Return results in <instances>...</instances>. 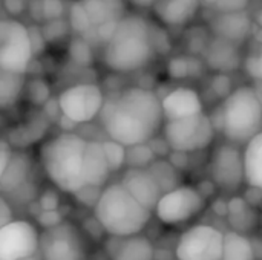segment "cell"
I'll return each mask as SVG.
<instances>
[{
  "mask_svg": "<svg viewBox=\"0 0 262 260\" xmlns=\"http://www.w3.org/2000/svg\"><path fill=\"white\" fill-rule=\"evenodd\" d=\"M41 11L46 20H57L63 14V3L61 0H43Z\"/></svg>",
  "mask_w": 262,
  "mask_h": 260,
  "instance_id": "obj_37",
  "label": "cell"
},
{
  "mask_svg": "<svg viewBox=\"0 0 262 260\" xmlns=\"http://www.w3.org/2000/svg\"><path fill=\"white\" fill-rule=\"evenodd\" d=\"M28 97L32 104L35 106H45L51 98H49V87L45 81L41 80H32L28 87Z\"/></svg>",
  "mask_w": 262,
  "mask_h": 260,
  "instance_id": "obj_32",
  "label": "cell"
},
{
  "mask_svg": "<svg viewBox=\"0 0 262 260\" xmlns=\"http://www.w3.org/2000/svg\"><path fill=\"white\" fill-rule=\"evenodd\" d=\"M121 184L146 208H149L150 211H155L157 204L163 196V192L149 169L127 167V170L123 173Z\"/></svg>",
  "mask_w": 262,
  "mask_h": 260,
  "instance_id": "obj_14",
  "label": "cell"
},
{
  "mask_svg": "<svg viewBox=\"0 0 262 260\" xmlns=\"http://www.w3.org/2000/svg\"><path fill=\"white\" fill-rule=\"evenodd\" d=\"M200 6V0H155L154 11L161 23L184 26L196 15Z\"/></svg>",
  "mask_w": 262,
  "mask_h": 260,
  "instance_id": "obj_21",
  "label": "cell"
},
{
  "mask_svg": "<svg viewBox=\"0 0 262 260\" xmlns=\"http://www.w3.org/2000/svg\"><path fill=\"white\" fill-rule=\"evenodd\" d=\"M150 213L121 182L106 185L94 208V216L106 234L121 238L140 234L149 224Z\"/></svg>",
  "mask_w": 262,
  "mask_h": 260,
  "instance_id": "obj_4",
  "label": "cell"
},
{
  "mask_svg": "<svg viewBox=\"0 0 262 260\" xmlns=\"http://www.w3.org/2000/svg\"><path fill=\"white\" fill-rule=\"evenodd\" d=\"M249 5V0H220L213 8L218 12H236L244 11Z\"/></svg>",
  "mask_w": 262,
  "mask_h": 260,
  "instance_id": "obj_38",
  "label": "cell"
},
{
  "mask_svg": "<svg viewBox=\"0 0 262 260\" xmlns=\"http://www.w3.org/2000/svg\"><path fill=\"white\" fill-rule=\"evenodd\" d=\"M14 221V213H12V205L6 198H0V227L8 225L9 222Z\"/></svg>",
  "mask_w": 262,
  "mask_h": 260,
  "instance_id": "obj_40",
  "label": "cell"
},
{
  "mask_svg": "<svg viewBox=\"0 0 262 260\" xmlns=\"http://www.w3.org/2000/svg\"><path fill=\"white\" fill-rule=\"evenodd\" d=\"M103 146H104V152H106L112 173L120 172L126 166V146L111 138L103 141Z\"/></svg>",
  "mask_w": 262,
  "mask_h": 260,
  "instance_id": "obj_29",
  "label": "cell"
},
{
  "mask_svg": "<svg viewBox=\"0 0 262 260\" xmlns=\"http://www.w3.org/2000/svg\"><path fill=\"white\" fill-rule=\"evenodd\" d=\"M177 260H178V259H177Z\"/></svg>",
  "mask_w": 262,
  "mask_h": 260,
  "instance_id": "obj_52",
  "label": "cell"
},
{
  "mask_svg": "<svg viewBox=\"0 0 262 260\" xmlns=\"http://www.w3.org/2000/svg\"><path fill=\"white\" fill-rule=\"evenodd\" d=\"M101 126L111 139L126 147L149 143L163 127L161 98L147 87H127L104 101Z\"/></svg>",
  "mask_w": 262,
  "mask_h": 260,
  "instance_id": "obj_1",
  "label": "cell"
},
{
  "mask_svg": "<svg viewBox=\"0 0 262 260\" xmlns=\"http://www.w3.org/2000/svg\"><path fill=\"white\" fill-rule=\"evenodd\" d=\"M244 198H246V201H247V202H249L252 207H255L256 210L262 208V190L261 188H256V187H250V185H249V188H247V192H246Z\"/></svg>",
  "mask_w": 262,
  "mask_h": 260,
  "instance_id": "obj_41",
  "label": "cell"
},
{
  "mask_svg": "<svg viewBox=\"0 0 262 260\" xmlns=\"http://www.w3.org/2000/svg\"><path fill=\"white\" fill-rule=\"evenodd\" d=\"M189 153L186 152H178V150H172L169 153V161L178 169V170H184L189 164Z\"/></svg>",
  "mask_w": 262,
  "mask_h": 260,
  "instance_id": "obj_42",
  "label": "cell"
},
{
  "mask_svg": "<svg viewBox=\"0 0 262 260\" xmlns=\"http://www.w3.org/2000/svg\"><path fill=\"white\" fill-rule=\"evenodd\" d=\"M132 3L137 5V6H140V8H147V6H152L154 8L155 0H132Z\"/></svg>",
  "mask_w": 262,
  "mask_h": 260,
  "instance_id": "obj_45",
  "label": "cell"
},
{
  "mask_svg": "<svg viewBox=\"0 0 262 260\" xmlns=\"http://www.w3.org/2000/svg\"><path fill=\"white\" fill-rule=\"evenodd\" d=\"M206 64L220 74H229L241 66V54L236 43L215 37L206 48Z\"/></svg>",
  "mask_w": 262,
  "mask_h": 260,
  "instance_id": "obj_19",
  "label": "cell"
},
{
  "mask_svg": "<svg viewBox=\"0 0 262 260\" xmlns=\"http://www.w3.org/2000/svg\"><path fill=\"white\" fill-rule=\"evenodd\" d=\"M220 109L221 132L227 141L243 146L262 130V103L256 87L244 84L233 89Z\"/></svg>",
  "mask_w": 262,
  "mask_h": 260,
  "instance_id": "obj_5",
  "label": "cell"
},
{
  "mask_svg": "<svg viewBox=\"0 0 262 260\" xmlns=\"http://www.w3.org/2000/svg\"><path fill=\"white\" fill-rule=\"evenodd\" d=\"M158 156L149 146V143L144 144H135L126 147V166L127 167H137V169H149L150 164Z\"/></svg>",
  "mask_w": 262,
  "mask_h": 260,
  "instance_id": "obj_28",
  "label": "cell"
},
{
  "mask_svg": "<svg viewBox=\"0 0 262 260\" xmlns=\"http://www.w3.org/2000/svg\"><path fill=\"white\" fill-rule=\"evenodd\" d=\"M209 173L215 185L224 192L241 188L246 182V164L239 144L227 141L216 146L209 161Z\"/></svg>",
  "mask_w": 262,
  "mask_h": 260,
  "instance_id": "obj_9",
  "label": "cell"
},
{
  "mask_svg": "<svg viewBox=\"0 0 262 260\" xmlns=\"http://www.w3.org/2000/svg\"><path fill=\"white\" fill-rule=\"evenodd\" d=\"M259 87H258V92H259V97H261V103H262V81H258Z\"/></svg>",
  "mask_w": 262,
  "mask_h": 260,
  "instance_id": "obj_48",
  "label": "cell"
},
{
  "mask_svg": "<svg viewBox=\"0 0 262 260\" xmlns=\"http://www.w3.org/2000/svg\"><path fill=\"white\" fill-rule=\"evenodd\" d=\"M14 150H12V146L11 143L8 141H2L0 143V172L8 166V162L11 161V156H12Z\"/></svg>",
  "mask_w": 262,
  "mask_h": 260,
  "instance_id": "obj_43",
  "label": "cell"
},
{
  "mask_svg": "<svg viewBox=\"0 0 262 260\" xmlns=\"http://www.w3.org/2000/svg\"><path fill=\"white\" fill-rule=\"evenodd\" d=\"M40 253V234L28 221L0 227V260H18Z\"/></svg>",
  "mask_w": 262,
  "mask_h": 260,
  "instance_id": "obj_13",
  "label": "cell"
},
{
  "mask_svg": "<svg viewBox=\"0 0 262 260\" xmlns=\"http://www.w3.org/2000/svg\"><path fill=\"white\" fill-rule=\"evenodd\" d=\"M149 170L152 172V175L155 176L157 182L160 184L163 195L181 185L180 184V170L169 159L157 158L150 164Z\"/></svg>",
  "mask_w": 262,
  "mask_h": 260,
  "instance_id": "obj_27",
  "label": "cell"
},
{
  "mask_svg": "<svg viewBox=\"0 0 262 260\" xmlns=\"http://www.w3.org/2000/svg\"><path fill=\"white\" fill-rule=\"evenodd\" d=\"M155 49V32L149 21L141 15H124L104 44L103 63L114 72H135L150 63Z\"/></svg>",
  "mask_w": 262,
  "mask_h": 260,
  "instance_id": "obj_2",
  "label": "cell"
},
{
  "mask_svg": "<svg viewBox=\"0 0 262 260\" xmlns=\"http://www.w3.org/2000/svg\"><path fill=\"white\" fill-rule=\"evenodd\" d=\"M18 260H43V259H41V256H40V253H38V254H34V256L23 257V259H18Z\"/></svg>",
  "mask_w": 262,
  "mask_h": 260,
  "instance_id": "obj_47",
  "label": "cell"
},
{
  "mask_svg": "<svg viewBox=\"0 0 262 260\" xmlns=\"http://www.w3.org/2000/svg\"><path fill=\"white\" fill-rule=\"evenodd\" d=\"M35 219H37V224L43 230H48V228L60 225L63 222V215L58 210H43Z\"/></svg>",
  "mask_w": 262,
  "mask_h": 260,
  "instance_id": "obj_35",
  "label": "cell"
},
{
  "mask_svg": "<svg viewBox=\"0 0 262 260\" xmlns=\"http://www.w3.org/2000/svg\"><path fill=\"white\" fill-rule=\"evenodd\" d=\"M259 60H261V63H262V54H259Z\"/></svg>",
  "mask_w": 262,
  "mask_h": 260,
  "instance_id": "obj_50",
  "label": "cell"
},
{
  "mask_svg": "<svg viewBox=\"0 0 262 260\" xmlns=\"http://www.w3.org/2000/svg\"><path fill=\"white\" fill-rule=\"evenodd\" d=\"M61 113L77 124L89 123L101 113L104 95L94 83H80L64 89L58 95Z\"/></svg>",
  "mask_w": 262,
  "mask_h": 260,
  "instance_id": "obj_12",
  "label": "cell"
},
{
  "mask_svg": "<svg viewBox=\"0 0 262 260\" xmlns=\"http://www.w3.org/2000/svg\"><path fill=\"white\" fill-rule=\"evenodd\" d=\"M227 221L233 231L244 234L256 228L259 222V215L258 210L246 201V198L236 196L229 201Z\"/></svg>",
  "mask_w": 262,
  "mask_h": 260,
  "instance_id": "obj_22",
  "label": "cell"
},
{
  "mask_svg": "<svg viewBox=\"0 0 262 260\" xmlns=\"http://www.w3.org/2000/svg\"><path fill=\"white\" fill-rule=\"evenodd\" d=\"M200 2H201V5H204V6H212V8H213L220 0H200Z\"/></svg>",
  "mask_w": 262,
  "mask_h": 260,
  "instance_id": "obj_46",
  "label": "cell"
},
{
  "mask_svg": "<svg viewBox=\"0 0 262 260\" xmlns=\"http://www.w3.org/2000/svg\"><path fill=\"white\" fill-rule=\"evenodd\" d=\"M256 250L252 241L238 231H227L224 234L223 260H256Z\"/></svg>",
  "mask_w": 262,
  "mask_h": 260,
  "instance_id": "obj_25",
  "label": "cell"
},
{
  "mask_svg": "<svg viewBox=\"0 0 262 260\" xmlns=\"http://www.w3.org/2000/svg\"><path fill=\"white\" fill-rule=\"evenodd\" d=\"M69 26L74 32L83 35L86 34L91 28H92V23H91V18L83 6L81 2H75L72 6H71V11H69Z\"/></svg>",
  "mask_w": 262,
  "mask_h": 260,
  "instance_id": "obj_30",
  "label": "cell"
},
{
  "mask_svg": "<svg viewBox=\"0 0 262 260\" xmlns=\"http://www.w3.org/2000/svg\"><path fill=\"white\" fill-rule=\"evenodd\" d=\"M25 74L0 70V107H12L25 90Z\"/></svg>",
  "mask_w": 262,
  "mask_h": 260,
  "instance_id": "obj_26",
  "label": "cell"
},
{
  "mask_svg": "<svg viewBox=\"0 0 262 260\" xmlns=\"http://www.w3.org/2000/svg\"><path fill=\"white\" fill-rule=\"evenodd\" d=\"M112 170L104 152L103 141H88L84 152V182L86 185L104 187Z\"/></svg>",
  "mask_w": 262,
  "mask_h": 260,
  "instance_id": "obj_20",
  "label": "cell"
},
{
  "mask_svg": "<svg viewBox=\"0 0 262 260\" xmlns=\"http://www.w3.org/2000/svg\"><path fill=\"white\" fill-rule=\"evenodd\" d=\"M166 259L172 260V253H170V251H166V250H158V251H155L154 260H166Z\"/></svg>",
  "mask_w": 262,
  "mask_h": 260,
  "instance_id": "obj_44",
  "label": "cell"
},
{
  "mask_svg": "<svg viewBox=\"0 0 262 260\" xmlns=\"http://www.w3.org/2000/svg\"><path fill=\"white\" fill-rule=\"evenodd\" d=\"M244 164L246 184L262 190V130L246 144Z\"/></svg>",
  "mask_w": 262,
  "mask_h": 260,
  "instance_id": "obj_24",
  "label": "cell"
},
{
  "mask_svg": "<svg viewBox=\"0 0 262 260\" xmlns=\"http://www.w3.org/2000/svg\"><path fill=\"white\" fill-rule=\"evenodd\" d=\"M206 208V198L196 187L180 185L161 196L155 215L166 225H181Z\"/></svg>",
  "mask_w": 262,
  "mask_h": 260,
  "instance_id": "obj_8",
  "label": "cell"
},
{
  "mask_svg": "<svg viewBox=\"0 0 262 260\" xmlns=\"http://www.w3.org/2000/svg\"><path fill=\"white\" fill-rule=\"evenodd\" d=\"M69 55L71 60L77 64L81 66H89L92 63V51H91V44L89 41H86L84 37L80 38H74L69 44Z\"/></svg>",
  "mask_w": 262,
  "mask_h": 260,
  "instance_id": "obj_31",
  "label": "cell"
},
{
  "mask_svg": "<svg viewBox=\"0 0 262 260\" xmlns=\"http://www.w3.org/2000/svg\"><path fill=\"white\" fill-rule=\"evenodd\" d=\"M40 256L43 260H86V245L80 230L66 221L43 230Z\"/></svg>",
  "mask_w": 262,
  "mask_h": 260,
  "instance_id": "obj_11",
  "label": "cell"
},
{
  "mask_svg": "<svg viewBox=\"0 0 262 260\" xmlns=\"http://www.w3.org/2000/svg\"><path fill=\"white\" fill-rule=\"evenodd\" d=\"M258 25H259V28H262V9L261 12H259V15H258Z\"/></svg>",
  "mask_w": 262,
  "mask_h": 260,
  "instance_id": "obj_49",
  "label": "cell"
},
{
  "mask_svg": "<svg viewBox=\"0 0 262 260\" xmlns=\"http://www.w3.org/2000/svg\"><path fill=\"white\" fill-rule=\"evenodd\" d=\"M167 74L172 78H186L193 74L192 70V63L186 57H175L167 63Z\"/></svg>",
  "mask_w": 262,
  "mask_h": 260,
  "instance_id": "obj_34",
  "label": "cell"
},
{
  "mask_svg": "<svg viewBox=\"0 0 262 260\" xmlns=\"http://www.w3.org/2000/svg\"><path fill=\"white\" fill-rule=\"evenodd\" d=\"M224 234L212 225H195L180 236L175 257L178 260H221Z\"/></svg>",
  "mask_w": 262,
  "mask_h": 260,
  "instance_id": "obj_10",
  "label": "cell"
},
{
  "mask_svg": "<svg viewBox=\"0 0 262 260\" xmlns=\"http://www.w3.org/2000/svg\"><path fill=\"white\" fill-rule=\"evenodd\" d=\"M244 67L252 78L262 81V63L259 55H249L244 61Z\"/></svg>",
  "mask_w": 262,
  "mask_h": 260,
  "instance_id": "obj_39",
  "label": "cell"
},
{
  "mask_svg": "<svg viewBox=\"0 0 262 260\" xmlns=\"http://www.w3.org/2000/svg\"><path fill=\"white\" fill-rule=\"evenodd\" d=\"M31 161L23 152H14L8 166L0 172V192L2 196H12L31 185Z\"/></svg>",
  "mask_w": 262,
  "mask_h": 260,
  "instance_id": "obj_17",
  "label": "cell"
},
{
  "mask_svg": "<svg viewBox=\"0 0 262 260\" xmlns=\"http://www.w3.org/2000/svg\"><path fill=\"white\" fill-rule=\"evenodd\" d=\"M210 29L215 37L239 43L246 40L252 31V20L246 11L236 12H218L210 21Z\"/></svg>",
  "mask_w": 262,
  "mask_h": 260,
  "instance_id": "obj_18",
  "label": "cell"
},
{
  "mask_svg": "<svg viewBox=\"0 0 262 260\" xmlns=\"http://www.w3.org/2000/svg\"><path fill=\"white\" fill-rule=\"evenodd\" d=\"M104 187H95V185H84L80 190H77L72 196L77 199V202H80L84 207H91L95 208L97 202L100 201V196L103 193Z\"/></svg>",
  "mask_w": 262,
  "mask_h": 260,
  "instance_id": "obj_33",
  "label": "cell"
},
{
  "mask_svg": "<svg viewBox=\"0 0 262 260\" xmlns=\"http://www.w3.org/2000/svg\"><path fill=\"white\" fill-rule=\"evenodd\" d=\"M37 201H38L41 210H58V207H60V195L52 188L45 190L38 196Z\"/></svg>",
  "mask_w": 262,
  "mask_h": 260,
  "instance_id": "obj_36",
  "label": "cell"
},
{
  "mask_svg": "<svg viewBox=\"0 0 262 260\" xmlns=\"http://www.w3.org/2000/svg\"><path fill=\"white\" fill-rule=\"evenodd\" d=\"M166 121L181 120L204 112L201 97L190 87H178L161 98Z\"/></svg>",
  "mask_w": 262,
  "mask_h": 260,
  "instance_id": "obj_15",
  "label": "cell"
},
{
  "mask_svg": "<svg viewBox=\"0 0 262 260\" xmlns=\"http://www.w3.org/2000/svg\"><path fill=\"white\" fill-rule=\"evenodd\" d=\"M215 133L216 129L204 112L181 120H169L163 127V136L169 147L186 153L207 149L213 143Z\"/></svg>",
  "mask_w": 262,
  "mask_h": 260,
  "instance_id": "obj_6",
  "label": "cell"
},
{
  "mask_svg": "<svg viewBox=\"0 0 262 260\" xmlns=\"http://www.w3.org/2000/svg\"><path fill=\"white\" fill-rule=\"evenodd\" d=\"M92 26H101L109 21H118L124 17L123 0H81Z\"/></svg>",
  "mask_w": 262,
  "mask_h": 260,
  "instance_id": "obj_23",
  "label": "cell"
},
{
  "mask_svg": "<svg viewBox=\"0 0 262 260\" xmlns=\"http://www.w3.org/2000/svg\"><path fill=\"white\" fill-rule=\"evenodd\" d=\"M88 141L74 132H61L40 146L38 159L48 179L61 192L74 195L86 185L84 152Z\"/></svg>",
  "mask_w": 262,
  "mask_h": 260,
  "instance_id": "obj_3",
  "label": "cell"
},
{
  "mask_svg": "<svg viewBox=\"0 0 262 260\" xmlns=\"http://www.w3.org/2000/svg\"><path fill=\"white\" fill-rule=\"evenodd\" d=\"M221 260H223V259H221Z\"/></svg>",
  "mask_w": 262,
  "mask_h": 260,
  "instance_id": "obj_51",
  "label": "cell"
},
{
  "mask_svg": "<svg viewBox=\"0 0 262 260\" xmlns=\"http://www.w3.org/2000/svg\"><path fill=\"white\" fill-rule=\"evenodd\" d=\"M104 250L111 260H154L155 250L143 236H109Z\"/></svg>",
  "mask_w": 262,
  "mask_h": 260,
  "instance_id": "obj_16",
  "label": "cell"
},
{
  "mask_svg": "<svg viewBox=\"0 0 262 260\" xmlns=\"http://www.w3.org/2000/svg\"><path fill=\"white\" fill-rule=\"evenodd\" d=\"M34 57L29 28L15 18L0 21V70L26 74Z\"/></svg>",
  "mask_w": 262,
  "mask_h": 260,
  "instance_id": "obj_7",
  "label": "cell"
}]
</instances>
